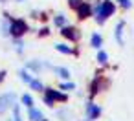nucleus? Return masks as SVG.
Masks as SVG:
<instances>
[{"label": "nucleus", "mask_w": 134, "mask_h": 121, "mask_svg": "<svg viewBox=\"0 0 134 121\" xmlns=\"http://www.w3.org/2000/svg\"><path fill=\"white\" fill-rule=\"evenodd\" d=\"M112 13H114V4L110 0H103L97 8V22H105Z\"/></svg>", "instance_id": "1"}, {"label": "nucleus", "mask_w": 134, "mask_h": 121, "mask_svg": "<svg viewBox=\"0 0 134 121\" xmlns=\"http://www.w3.org/2000/svg\"><path fill=\"white\" fill-rule=\"evenodd\" d=\"M26 31H28V26H26L24 20H11V24H9V33H11L13 37H20V35H24Z\"/></svg>", "instance_id": "2"}, {"label": "nucleus", "mask_w": 134, "mask_h": 121, "mask_svg": "<svg viewBox=\"0 0 134 121\" xmlns=\"http://www.w3.org/2000/svg\"><path fill=\"white\" fill-rule=\"evenodd\" d=\"M13 101H15V94H4V95H0V114L6 112L11 105H15Z\"/></svg>", "instance_id": "3"}, {"label": "nucleus", "mask_w": 134, "mask_h": 121, "mask_svg": "<svg viewBox=\"0 0 134 121\" xmlns=\"http://www.w3.org/2000/svg\"><path fill=\"white\" fill-rule=\"evenodd\" d=\"M99 114H101V108H99L97 105H94V103H88V105H86V117H88L90 121L97 119Z\"/></svg>", "instance_id": "4"}, {"label": "nucleus", "mask_w": 134, "mask_h": 121, "mask_svg": "<svg viewBox=\"0 0 134 121\" xmlns=\"http://www.w3.org/2000/svg\"><path fill=\"white\" fill-rule=\"evenodd\" d=\"M90 13H92V8H90V4H86V2H81L79 6H77V17L83 20V19H86V17H90Z\"/></svg>", "instance_id": "5"}, {"label": "nucleus", "mask_w": 134, "mask_h": 121, "mask_svg": "<svg viewBox=\"0 0 134 121\" xmlns=\"http://www.w3.org/2000/svg\"><path fill=\"white\" fill-rule=\"evenodd\" d=\"M61 35L66 37V39H72V41H77V39H79V31H77L74 26H72V28H70V26H63Z\"/></svg>", "instance_id": "6"}, {"label": "nucleus", "mask_w": 134, "mask_h": 121, "mask_svg": "<svg viewBox=\"0 0 134 121\" xmlns=\"http://www.w3.org/2000/svg\"><path fill=\"white\" fill-rule=\"evenodd\" d=\"M123 28H125V22H118V28H116V41L123 46Z\"/></svg>", "instance_id": "7"}, {"label": "nucleus", "mask_w": 134, "mask_h": 121, "mask_svg": "<svg viewBox=\"0 0 134 121\" xmlns=\"http://www.w3.org/2000/svg\"><path fill=\"white\" fill-rule=\"evenodd\" d=\"M46 95H50L52 99H59V101H66V95H64V94H61V92H57V90H52V88H48V90H46Z\"/></svg>", "instance_id": "8"}, {"label": "nucleus", "mask_w": 134, "mask_h": 121, "mask_svg": "<svg viewBox=\"0 0 134 121\" xmlns=\"http://www.w3.org/2000/svg\"><path fill=\"white\" fill-rule=\"evenodd\" d=\"M30 119H31V121H46V119H44V116H42L39 110H35L33 106L30 108Z\"/></svg>", "instance_id": "9"}, {"label": "nucleus", "mask_w": 134, "mask_h": 121, "mask_svg": "<svg viewBox=\"0 0 134 121\" xmlns=\"http://www.w3.org/2000/svg\"><path fill=\"white\" fill-rule=\"evenodd\" d=\"M55 50L57 51H61V53H64V55H72V48H68L66 44H55Z\"/></svg>", "instance_id": "10"}, {"label": "nucleus", "mask_w": 134, "mask_h": 121, "mask_svg": "<svg viewBox=\"0 0 134 121\" xmlns=\"http://www.w3.org/2000/svg\"><path fill=\"white\" fill-rule=\"evenodd\" d=\"M101 44H103V39H101V35L94 33V35H92V46H94V48H101Z\"/></svg>", "instance_id": "11"}, {"label": "nucleus", "mask_w": 134, "mask_h": 121, "mask_svg": "<svg viewBox=\"0 0 134 121\" xmlns=\"http://www.w3.org/2000/svg\"><path fill=\"white\" fill-rule=\"evenodd\" d=\"M55 72H57V75L63 77V79H68V77H70V72H68L66 68H55Z\"/></svg>", "instance_id": "12"}, {"label": "nucleus", "mask_w": 134, "mask_h": 121, "mask_svg": "<svg viewBox=\"0 0 134 121\" xmlns=\"http://www.w3.org/2000/svg\"><path fill=\"white\" fill-rule=\"evenodd\" d=\"M22 103H24L28 108H31V106H33V97L28 95V94H24V95H22Z\"/></svg>", "instance_id": "13"}, {"label": "nucleus", "mask_w": 134, "mask_h": 121, "mask_svg": "<svg viewBox=\"0 0 134 121\" xmlns=\"http://www.w3.org/2000/svg\"><path fill=\"white\" fill-rule=\"evenodd\" d=\"M30 86H31L33 90H39V92H42V90H44V86H42V83H41V81H35V79H33V81L30 83Z\"/></svg>", "instance_id": "14"}, {"label": "nucleus", "mask_w": 134, "mask_h": 121, "mask_svg": "<svg viewBox=\"0 0 134 121\" xmlns=\"http://www.w3.org/2000/svg\"><path fill=\"white\" fill-rule=\"evenodd\" d=\"M20 79H22V81H26L28 84H30V83L33 81V77H31V75H30V73H28L26 70H22V72H20Z\"/></svg>", "instance_id": "15"}, {"label": "nucleus", "mask_w": 134, "mask_h": 121, "mask_svg": "<svg viewBox=\"0 0 134 121\" xmlns=\"http://www.w3.org/2000/svg\"><path fill=\"white\" fill-rule=\"evenodd\" d=\"M64 24H66L64 15H57V17H55V26H64Z\"/></svg>", "instance_id": "16"}, {"label": "nucleus", "mask_w": 134, "mask_h": 121, "mask_svg": "<svg viewBox=\"0 0 134 121\" xmlns=\"http://www.w3.org/2000/svg\"><path fill=\"white\" fill-rule=\"evenodd\" d=\"M107 59H108L107 51H99V53H97V61H99V62H107Z\"/></svg>", "instance_id": "17"}, {"label": "nucleus", "mask_w": 134, "mask_h": 121, "mask_svg": "<svg viewBox=\"0 0 134 121\" xmlns=\"http://www.w3.org/2000/svg\"><path fill=\"white\" fill-rule=\"evenodd\" d=\"M118 2H119V6H121V8H125V9L132 8V2H130V0H118Z\"/></svg>", "instance_id": "18"}, {"label": "nucleus", "mask_w": 134, "mask_h": 121, "mask_svg": "<svg viewBox=\"0 0 134 121\" xmlns=\"http://www.w3.org/2000/svg\"><path fill=\"white\" fill-rule=\"evenodd\" d=\"M61 88H63V90H74V88H75V84H74V83H63V84H61Z\"/></svg>", "instance_id": "19"}, {"label": "nucleus", "mask_w": 134, "mask_h": 121, "mask_svg": "<svg viewBox=\"0 0 134 121\" xmlns=\"http://www.w3.org/2000/svg\"><path fill=\"white\" fill-rule=\"evenodd\" d=\"M68 4H70V8H77L81 4V0H68Z\"/></svg>", "instance_id": "20"}, {"label": "nucleus", "mask_w": 134, "mask_h": 121, "mask_svg": "<svg viewBox=\"0 0 134 121\" xmlns=\"http://www.w3.org/2000/svg\"><path fill=\"white\" fill-rule=\"evenodd\" d=\"M28 68H33V70H41V66H39L37 62H30V64H28Z\"/></svg>", "instance_id": "21"}, {"label": "nucleus", "mask_w": 134, "mask_h": 121, "mask_svg": "<svg viewBox=\"0 0 134 121\" xmlns=\"http://www.w3.org/2000/svg\"><path fill=\"white\" fill-rule=\"evenodd\" d=\"M48 33H50V30H48V28H44V30H41V35H48Z\"/></svg>", "instance_id": "22"}, {"label": "nucleus", "mask_w": 134, "mask_h": 121, "mask_svg": "<svg viewBox=\"0 0 134 121\" xmlns=\"http://www.w3.org/2000/svg\"><path fill=\"white\" fill-rule=\"evenodd\" d=\"M4 75H6V72H0V83L4 81Z\"/></svg>", "instance_id": "23"}, {"label": "nucleus", "mask_w": 134, "mask_h": 121, "mask_svg": "<svg viewBox=\"0 0 134 121\" xmlns=\"http://www.w3.org/2000/svg\"><path fill=\"white\" fill-rule=\"evenodd\" d=\"M0 2H6V0H0Z\"/></svg>", "instance_id": "24"}, {"label": "nucleus", "mask_w": 134, "mask_h": 121, "mask_svg": "<svg viewBox=\"0 0 134 121\" xmlns=\"http://www.w3.org/2000/svg\"><path fill=\"white\" fill-rule=\"evenodd\" d=\"M19 2H22V0H19Z\"/></svg>", "instance_id": "25"}]
</instances>
